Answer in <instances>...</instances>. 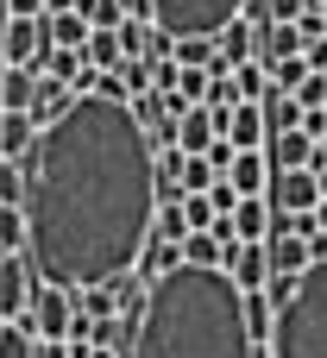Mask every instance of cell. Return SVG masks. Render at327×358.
Masks as SVG:
<instances>
[{"instance_id":"6da1fadb","label":"cell","mask_w":327,"mask_h":358,"mask_svg":"<svg viewBox=\"0 0 327 358\" xmlns=\"http://www.w3.org/2000/svg\"><path fill=\"white\" fill-rule=\"evenodd\" d=\"M158 220V145L126 101L82 94L25 157V258L38 283L88 289L139 264Z\"/></svg>"},{"instance_id":"7a4b0ae2","label":"cell","mask_w":327,"mask_h":358,"mask_svg":"<svg viewBox=\"0 0 327 358\" xmlns=\"http://www.w3.org/2000/svg\"><path fill=\"white\" fill-rule=\"evenodd\" d=\"M126 358H271L246 327V296L227 271H170L151 283Z\"/></svg>"},{"instance_id":"3957f363","label":"cell","mask_w":327,"mask_h":358,"mask_svg":"<svg viewBox=\"0 0 327 358\" xmlns=\"http://www.w3.org/2000/svg\"><path fill=\"white\" fill-rule=\"evenodd\" d=\"M271 358H327V258L296 277V296L277 308Z\"/></svg>"},{"instance_id":"277c9868","label":"cell","mask_w":327,"mask_h":358,"mask_svg":"<svg viewBox=\"0 0 327 358\" xmlns=\"http://www.w3.org/2000/svg\"><path fill=\"white\" fill-rule=\"evenodd\" d=\"M246 0H151V25L164 38H221Z\"/></svg>"},{"instance_id":"5b68a950","label":"cell","mask_w":327,"mask_h":358,"mask_svg":"<svg viewBox=\"0 0 327 358\" xmlns=\"http://www.w3.org/2000/svg\"><path fill=\"white\" fill-rule=\"evenodd\" d=\"M32 334L38 340H63L69 334V321H76V289H63V283H38L32 289Z\"/></svg>"},{"instance_id":"8992f818","label":"cell","mask_w":327,"mask_h":358,"mask_svg":"<svg viewBox=\"0 0 327 358\" xmlns=\"http://www.w3.org/2000/svg\"><path fill=\"white\" fill-rule=\"evenodd\" d=\"M32 289H38V271L25 252L0 258V321H25L32 315Z\"/></svg>"},{"instance_id":"52a82bcc","label":"cell","mask_w":327,"mask_h":358,"mask_svg":"<svg viewBox=\"0 0 327 358\" xmlns=\"http://www.w3.org/2000/svg\"><path fill=\"white\" fill-rule=\"evenodd\" d=\"M221 138H227V113H221V107H189V113L176 120V151H183V157H208Z\"/></svg>"},{"instance_id":"ba28073f","label":"cell","mask_w":327,"mask_h":358,"mask_svg":"<svg viewBox=\"0 0 327 358\" xmlns=\"http://www.w3.org/2000/svg\"><path fill=\"white\" fill-rule=\"evenodd\" d=\"M44 44V19H6L0 13V69H32Z\"/></svg>"},{"instance_id":"9c48e42d","label":"cell","mask_w":327,"mask_h":358,"mask_svg":"<svg viewBox=\"0 0 327 358\" xmlns=\"http://www.w3.org/2000/svg\"><path fill=\"white\" fill-rule=\"evenodd\" d=\"M321 189H315V170H277L271 176V208L277 214H315Z\"/></svg>"},{"instance_id":"30bf717a","label":"cell","mask_w":327,"mask_h":358,"mask_svg":"<svg viewBox=\"0 0 327 358\" xmlns=\"http://www.w3.org/2000/svg\"><path fill=\"white\" fill-rule=\"evenodd\" d=\"M227 277H233L239 296H258L265 277H271V252H265V245H233V252H227Z\"/></svg>"},{"instance_id":"8fae6325","label":"cell","mask_w":327,"mask_h":358,"mask_svg":"<svg viewBox=\"0 0 327 358\" xmlns=\"http://www.w3.org/2000/svg\"><path fill=\"white\" fill-rule=\"evenodd\" d=\"M227 145H233V151H265V145H271L265 107H246V101H239V107L227 113Z\"/></svg>"},{"instance_id":"7c38bea8","label":"cell","mask_w":327,"mask_h":358,"mask_svg":"<svg viewBox=\"0 0 327 358\" xmlns=\"http://www.w3.org/2000/svg\"><path fill=\"white\" fill-rule=\"evenodd\" d=\"M38 145V126L32 113H0V164H25Z\"/></svg>"},{"instance_id":"4fadbf2b","label":"cell","mask_w":327,"mask_h":358,"mask_svg":"<svg viewBox=\"0 0 327 358\" xmlns=\"http://www.w3.org/2000/svg\"><path fill=\"white\" fill-rule=\"evenodd\" d=\"M69 101H76V94H69L63 82L38 76V94H32V126H38V132H44V126H57V120L69 113Z\"/></svg>"},{"instance_id":"5bb4252c","label":"cell","mask_w":327,"mask_h":358,"mask_svg":"<svg viewBox=\"0 0 327 358\" xmlns=\"http://www.w3.org/2000/svg\"><path fill=\"white\" fill-rule=\"evenodd\" d=\"M145 283H158V277H170V271H183V245H170V239H145V252H139V264H132Z\"/></svg>"},{"instance_id":"9a60e30c","label":"cell","mask_w":327,"mask_h":358,"mask_svg":"<svg viewBox=\"0 0 327 358\" xmlns=\"http://www.w3.org/2000/svg\"><path fill=\"white\" fill-rule=\"evenodd\" d=\"M227 182H233L239 195H265V182H271V157H265V151H239L233 170H227Z\"/></svg>"},{"instance_id":"2e32d148","label":"cell","mask_w":327,"mask_h":358,"mask_svg":"<svg viewBox=\"0 0 327 358\" xmlns=\"http://www.w3.org/2000/svg\"><path fill=\"white\" fill-rule=\"evenodd\" d=\"M38 69H0V113H32Z\"/></svg>"},{"instance_id":"e0dca14e","label":"cell","mask_w":327,"mask_h":358,"mask_svg":"<svg viewBox=\"0 0 327 358\" xmlns=\"http://www.w3.org/2000/svg\"><path fill=\"white\" fill-rule=\"evenodd\" d=\"M82 63L95 69V76H120V31H88V44H82Z\"/></svg>"},{"instance_id":"ac0fdd59","label":"cell","mask_w":327,"mask_h":358,"mask_svg":"<svg viewBox=\"0 0 327 358\" xmlns=\"http://www.w3.org/2000/svg\"><path fill=\"white\" fill-rule=\"evenodd\" d=\"M44 31H50V44H57V50H82L95 25H88V19L69 6V13H50V19H44Z\"/></svg>"},{"instance_id":"d6986e66","label":"cell","mask_w":327,"mask_h":358,"mask_svg":"<svg viewBox=\"0 0 327 358\" xmlns=\"http://www.w3.org/2000/svg\"><path fill=\"white\" fill-rule=\"evenodd\" d=\"M221 57H227L233 69L252 63V57H258V25H252V19H233V25L221 31Z\"/></svg>"},{"instance_id":"ffe728a7","label":"cell","mask_w":327,"mask_h":358,"mask_svg":"<svg viewBox=\"0 0 327 358\" xmlns=\"http://www.w3.org/2000/svg\"><path fill=\"white\" fill-rule=\"evenodd\" d=\"M170 63L176 69H214L221 63V38H176L170 44Z\"/></svg>"},{"instance_id":"44dd1931","label":"cell","mask_w":327,"mask_h":358,"mask_svg":"<svg viewBox=\"0 0 327 358\" xmlns=\"http://www.w3.org/2000/svg\"><path fill=\"white\" fill-rule=\"evenodd\" d=\"M76 315H88V321H120V296H113V283H88V289H76Z\"/></svg>"},{"instance_id":"7402d4cb","label":"cell","mask_w":327,"mask_h":358,"mask_svg":"<svg viewBox=\"0 0 327 358\" xmlns=\"http://www.w3.org/2000/svg\"><path fill=\"white\" fill-rule=\"evenodd\" d=\"M233 88H239V101H246V107H265V94H271L265 63H258V57H252V63H239V69H233Z\"/></svg>"},{"instance_id":"603a6c76","label":"cell","mask_w":327,"mask_h":358,"mask_svg":"<svg viewBox=\"0 0 327 358\" xmlns=\"http://www.w3.org/2000/svg\"><path fill=\"white\" fill-rule=\"evenodd\" d=\"M0 358H38L32 321H0Z\"/></svg>"},{"instance_id":"cb8c5ba5","label":"cell","mask_w":327,"mask_h":358,"mask_svg":"<svg viewBox=\"0 0 327 358\" xmlns=\"http://www.w3.org/2000/svg\"><path fill=\"white\" fill-rule=\"evenodd\" d=\"M265 76H271V88H277V94H296L315 69H309L302 57H284V63H265Z\"/></svg>"},{"instance_id":"d4e9b609","label":"cell","mask_w":327,"mask_h":358,"mask_svg":"<svg viewBox=\"0 0 327 358\" xmlns=\"http://www.w3.org/2000/svg\"><path fill=\"white\" fill-rule=\"evenodd\" d=\"M151 233H158V239H170V245H183V239H189V214H183V201H158Z\"/></svg>"},{"instance_id":"484cf974","label":"cell","mask_w":327,"mask_h":358,"mask_svg":"<svg viewBox=\"0 0 327 358\" xmlns=\"http://www.w3.org/2000/svg\"><path fill=\"white\" fill-rule=\"evenodd\" d=\"M76 13H82L95 31H120V25H126V6H120V0H76Z\"/></svg>"},{"instance_id":"4316f807","label":"cell","mask_w":327,"mask_h":358,"mask_svg":"<svg viewBox=\"0 0 327 358\" xmlns=\"http://www.w3.org/2000/svg\"><path fill=\"white\" fill-rule=\"evenodd\" d=\"M25 252V208H0V258Z\"/></svg>"},{"instance_id":"83f0119b","label":"cell","mask_w":327,"mask_h":358,"mask_svg":"<svg viewBox=\"0 0 327 358\" xmlns=\"http://www.w3.org/2000/svg\"><path fill=\"white\" fill-rule=\"evenodd\" d=\"M0 208H25V164H0Z\"/></svg>"},{"instance_id":"f1b7e54d","label":"cell","mask_w":327,"mask_h":358,"mask_svg":"<svg viewBox=\"0 0 327 358\" xmlns=\"http://www.w3.org/2000/svg\"><path fill=\"white\" fill-rule=\"evenodd\" d=\"M176 94L189 107H208V69H176Z\"/></svg>"},{"instance_id":"f546056e","label":"cell","mask_w":327,"mask_h":358,"mask_svg":"<svg viewBox=\"0 0 327 358\" xmlns=\"http://www.w3.org/2000/svg\"><path fill=\"white\" fill-rule=\"evenodd\" d=\"M183 214H189V233H208L221 214H214V201L208 195H183Z\"/></svg>"},{"instance_id":"4dcf8cb0","label":"cell","mask_w":327,"mask_h":358,"mask_svg":"<svg viewBox=\"0 0 327 358\" xmlns=\"http://www.w3.org/2000/svg\"><path fill=\"white\" fill-rule=\"evenodd\" d=\"M265 6H271V25H296L309 13V0H265Z\"/></svg>"},{"instance_id":"1f68e13d","label":"cell","mask_w":327,"mask_h":358,"mask_svg":"<svg viewBox=\"0 0 327 358\" xmlns=\"http://www.w3.org/2000/svg\"><path fill=\"white\" fill-rule=\"evenodd\" d=\"M6 19H44V0H0Z\"/></svg>"},{"instance_id":"d6a6232c","label":"cell","mask_w":327,"mask_h":358,"mask_svg":"<svg viewBox=\"0 0 327 358\" xmlns=\"http://www.w3.org/2000/svg\"><path fill=\"white\" fill-rule=\"evenodd\" d=\"M302 63H309L315 76H327V31H321V38H309V50H302Z\"/></svg>"},{"instance_id":"836d02e7","label":"cell","mask_w":327,"mask_h":358,"mask_svg":"<svg viewBox=\"0 0 327 358\" xmlns=\"http://www.w3.org/2000/svg\"><path fill=\"white\" fill-rule=\"evenodd\" d=\"M309 227H315V239H327V201H315V214H309ZM309 239V245H315Z\"/></svg>"},{"instance_id":"e575fe53","label":"cell","mask_w":327,"mask_h":358,"mask_svg":"<svg viewBox=\"0 0 327 358\" xmlns=\"http://www.w3.org/2000/svg\"><path fill=\"white\" fill-rule=\"evenodd\" d=\"M38 358H69V346L63 340H38Z\"/></svg>"},{"instance_id":"d590c367","label":"cell","mask_w":327,"mask_h":358,"mask_svg":"<svg viewBox=\"0 0 327 358\" xmlns=\"http://www.w3.org/2000/svg\"><path fill=\"white\" fill-rule=\"evenodd\" d=\"M315 19H321V31H327V0H321V6H315Z\"/></svg>"},{"instance_id":"8d00e7d4","label":"cell","mask_w":327,"mask_h":358,"mask_svg":"<svg viewBox=\"0 0 327 358\" xmlns=\"http://www.w3.org/2000/svg\"><path fill=\"white\" fill-rule=\"evenodd\" d=\"M315 151H321V157H327V132H321V138H315Z\"/></svg>"},{"instance_id":"74e56055","label":"cell","mask_w":327,"mask_h":358,"mask_svg":"<svg viewBox=\"0 0 327 358\" xmlns=\"http://www.w3.org/2000/svg\"><path fill=\"white\" fill-rule=\"evenodd\" d=\"M309 6H321V0H309Z\"/></svg>"}]
</instances>
